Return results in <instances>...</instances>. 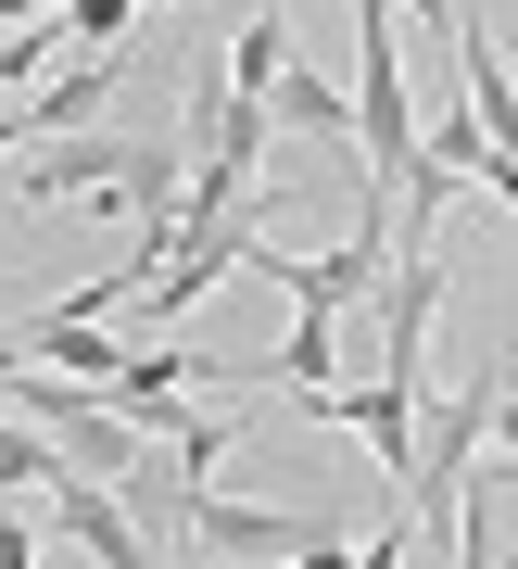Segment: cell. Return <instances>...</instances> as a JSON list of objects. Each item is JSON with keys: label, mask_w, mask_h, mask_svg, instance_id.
I'll return each mask as SVG.
<instances>
[{"label": "cell", "mask_w": 518, "mask_h": 569, "mask_svg": "<svg viewBox=\"0 0 518 569\" xmlns=\"http://www.w3.org/2000/svg\"><path fill=\"white\" fill-rule=\"evenodd\" d=\"M392 253H405L392 203H379V190H355V228H341L329 253H253V266L279 279L291 317H355V305H379V291H392Z\"/></svg>", "instance_id": "6da1fadb"}, {"label": "cell", "mask_w": 518, "mask_h": 569, "mask_svg": "<svg viewBox=\"0 0 518 569\" xmlns=\"http://www.w3.org/2000/svg\"><path fill=\"white\" fill-rule=\"evenodd\" d=\"M303 545H329V519H279V507H228L216 481H202V507H190V557H303Z\"/></svg>", "instance_id": "7a4b0ae2"}, {"label": "cell", "mask_w": 518, "mask_h": 569, "mask_svg": "<svg viewBox=\"0 0 518 569\" xmlns=\"http://www.w3.org/2000/svg\"><path fill=\"white\" fill-rule=\"evenodd\" d=\"M114 77H127V51H77L63 77H39V89H26V152H39V140H77V127L114 102Z\"/></svg>", "instance_id": "3957f363"}, {"label": "cell", "mask_w": 518, "mask_h": 569, "mask_svg": "<svg viewBox=\"0 0 518 569\" xmlns=\"http://www.w3.org/2000/svg\"><path fill=\"white\" fill-rule=\"evenodd\" d=\"M456 77H468L480 140H494V152H518V51L494 39V26H456Z\"/></svg>", "instance_id": "277c9868"}, {"label": "cell", "mask_w": 518, "mask_h": 569, "mask_svg": "<svg viewBox=\"0 0 518 569\" xmlns=\"http://www.w3.org/2000/svg\"><path fill=\"white\" fill-rule=\"evenodd\" d=\"M266 114H279L291 140H317V152H355V89H329V77H303V63H291L279 89H266Z\"/></svg>", "instance_id": "5b68a950"}, {"label": "cell", "mask_w": 518, "mask_h": 569, "mask_svg": "<svg viewBox=\"0 0 518 569\" xmlns=\"http://www.w3.org/2000/svg\"><path fill=\"white\" fill-rule=\"evenodd\" d=\"M279 77H291V13H279V0H253V13H240V51H228V89H240V102H266Z\"/></svg>", "instance_id": "8992f818"}, {"label": "cell", "mask_w": 518, "mask_h": 569, "mask_svg": "<svg viewBox=\"0 0 518 569\" xmlns=\"http://www.w3.org/2000/svg\"><path fill=\"white\" fill-rule=\"evenodd\" d=\"M329 380H341V317H291V329H279V392L317 406Z\"/></svg>", "instance_id": "52a82bcc"}, {"label": "cell", "mask_w": 518, "mask_h": 569, "mask_svg": "<svg viewBox=\"0 0 518 569\" xmlns=\"http://www.w3.org/2000/svg\"><path fill=\"white\" fill-rule=\"evenodd\" d=\"M405 557H418V531H405V519H379V545H341V531H329V545H303L291 569H405Z\"/></svg>", "instance_id": "ba28073f"}, {"label": "cell", "mask_w": 518, "mask_h": 569, "mask_svg": "<svg viewBox=\"0 0 518 569\" xmlns=\"http://www.w3.org/2000/svg\"><path fill=\"white\" fill-rule=\"evenodd\" d=\"M0 481H63V443H51V430H26L13 406H0Z\"/></svg>", "instance_id": "9c48e42d"}, {"label": "cell", "mask_w": 518, "mask_h": 569, "mask_svg": "<svg viewBox=\"0 0 518 569\" xmlns=\"http://www.w3.org/2000/svg\"><path fill=\"white\" fill-rule=\"evenodd\" d=\"M0 569H39V531L26 519H0Z\"/></svg>", "instance_id": "30bf717a"}, {"label": "cell", "mask_w": 518, "mask_h": 569, "mask_svg": "<svg viewBox=\"0 0 518 569\" xmlns=\"http://www.w3.org/2000/svg\"><path fill=\"white\" fill-rule=\"evenodd\" d=\"M13 367H26V342H0V392H13Z\"/></svg>", "instance_id": "8fae6325"}]
</instances>
